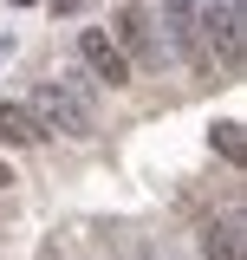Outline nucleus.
Wrapping results in <instances>:
<instances>
[{"mask_svg": "<svg viewBox=\"0 0 247 260\" xmlns=\"http://www.w3.org/2000/svg\"><path fill=\"white\" fill-rule=\"evenodd\" d=\"M46 130H39V117H33L26 104H0V143H39Z\"/></svg>", "mask_w": 247, "mask_h": 260, "instance_id": "nucleus-7", "label": "nucleus"}, {"mask_svg": "<svg viewBox=\"0 0 247 260\" xmlns=\"http://www.w3.org/2000/svg\"><path fill=\"white\" fill-rule=\"evenodd\" d=\"M26 111L39 117V130H65V137H91V130H98L91 104H85V98L72 91V85H39Z\"/></svg>", "mask_w": 247, "mask_h": 260, "instance_id": "nucleus-2", "label": "nucleus"}, {"mask_svg": "<svg viewBox=\"0 0 247 260\" xmlns=\"http://www.w3.org/2000/svg\"><path fill=\"white\" fill-rule=\"evenodd\" d=\"M169 39L182 46V59L202 72V78H215V59H208V46H202V32H195V0H169Z\"/></svg>", "mask_w": 247, "mask_h": 260, "instance_id": "nucleus-5", "label": "nucleus"}, {"mask_svg": "<svg viewBox=\"0 0 247 260\" xmlns=\"http://www.w3.org/2000/svg\"><path fill=\"white\" fill-rule=\"evenodd\" d=\"M52 7H59V13H72V7H85V0H52Z\"/></svg>", "mask_w": 247, "mask_h": 260, "instance_id": "nucleus-10", "label": "nucleus"}, {"mask_svg": "<svg viewBox=\"0 0 247 260\" xmlns=\"http://www.w3.org/2000/svg\"><path fill=\"white\" fill-rule=\"evenodd\" d=\"M7 182H13V169H7V156H0V189H7Z\"/></svg>", "mask_w": 247, "mask_h": 260, "instance_id": "nucleus-9", "label": "nucleus"}, {"mask_svg": "<svg viewBox=\"0 0 247 260\" xmlns=\"http://www.w3.org/2000/svg\"><path fill=\"white\" fill-rule=\"evenodd\" d=\"M202 254H208V260H247V247H241V215L202 228Z\"/></svg>", "mask_w": 247, "mask_h": 260, "instance_id": "nucleus-6", "label": "nucleus"}, {"mask_svg": "<svg viewBox=\"0 0 247 260\" xmlns=\"http://www.w3.org/2000/svg\"><path fill=\"white\" fill-rule=\"evenodd\" d=\"M195 32L208 46V59H221V72H241V0H195Z\"/></svg>", "mask_w": 247, "mask_h": 260, "instance_id": "nucleus-1", "label": "nucleus"}, {"mask_svg": "<svg viewBox=\"0 0 247 260\" xmlns=\"http://www.w3.org/2000/svg\"><path fill=\"white\" fill-rule=\"evenodd\" d=\"M13 7H39V0H13Z\"/></svg>", "mask_w": 247, "mask_h": 260, "instance_id": "nucleus-11", "label": "nucleus"}, {"mask_svg": "<svg viewBox=\"0 0 247 260\" xmlns=\"http://www.w3.org/2000/svg\"><path fill=\"white\" fill-rule=\"evenodd\" d=\"M78 59L91 65V72L104 78V85H111V91H123V85L137 78V65H130V59L117 52V39H111L104 26H85V32H78Z\"/></svg>", "mask_w": 247, "mask_h": 260, "instance_id": "nucleus-3", "label": "nucleus"}, {"mask_svg": "<svg viewBox=\"0 0 247 260\" xmlns=\"http://www.w3.org/2000/svg\"><path fill=\"white\" fill-rule=\"evenodd\" d=\"M117 52H123L130 65H156V59H163V46H156L143 7H123V13H117Z\"/></svg>", "mask_w": 247, "mask_h": 260, "instance_id": "nucleus-4", "label": "nucleus"}, {"mask_svg": "<svg viewBox=\"0 0 247 260\" xmlns=\"http://www.w3.org/2000/svg\"><path fill=\"white\" fill-rule=\"evenodd\" d=\"M215 150H221L228 162H234V169L247 162V137H241V117H221V124H215Z\"/></svg>", "mask_w": 247, "mask_h": 260, "instance_id": "nucleus-8", "label": "nucleus"}]
</instances>
